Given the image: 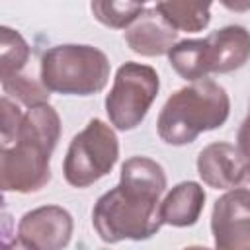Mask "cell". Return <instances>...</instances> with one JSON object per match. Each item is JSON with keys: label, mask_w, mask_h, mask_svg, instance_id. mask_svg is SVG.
Masks as SVG:
<instances>
[{"label": "cell", "mask_w": 250, "mask_h": 250, "mask_svg": "<svg viewBox=\"0 0 250 250\" xmlns=\"http://www.w3.org/2000/svg\"><path fill=\"white\" fill-rule=\"evenodd\" d=\"M166 191L164 168L146 156H131L121 166L119 184L105 191L92 209V225L107 244L148 240L164 225L160 195Z\"/></svg>", "instance_id": "6da1fadb"}, {"label": "cell", "mask_w": 250, "mask_h": 250, "mask_svg": "<svg viewBox=\"0 0 250 250\" xmlns=\"http://www.w3.org/2000/svg\"><path fill=\"white\" fill-rule=\"evenodd\" d=\"M61 137V117L49 104L31 107L10 146L0 148V186L4 191L33 193L51 180V154Z\"/></svg>", "instance_id": "7a4b0ae2"}, {"label": "cell", "mask_w": 250, "mask_h": 250, "mask_svg": "<svg viewBox=\"0 0 250 250\" xmlns=\"http://www.w3.org/2000/svg\"><path fill=\"white\" fill-rule=\"evenodd\" d=\"M229 113L227 90L205 78L176 90L166 100L156 119V131L166 145L182 146L193 143L201 133L225 125Z\"/></svg>", "instance_id": "3957f363"}, {"label": "cell", "mask_w": 250, "mask_h": 250, "mask_svg": "<svg viewBox=\"0 0 250 250\" xmlns=\"http://www.w3.org/2000/svg\"><path fill=\"white\" fill-rule=\"evenodd\" d=\"M109 59L92 45L64 43L49 47L41 57L39 80L49 92L64 96H94L109 80Z\"/></svg>", "instance_id": "277c9868"}, {"label": "cell", "mask_w": 250, "mask_h": 250, "mask_svg": "<svg viewBox=\"0 0 250 250\" xmlns=\"http://www.w3.org/2000/svg\"><path fill=\"white\" fill-rule=\"evenodd\" d=\"M119 158V141L115 131L102 119H90L88 125L72 137L62 174L72 188H88L111 172Z\"/></svg>", "instance_id": "5b68a950"}, {"label": "cell", "mask_w": 250, "mask_h": 250, "mask_svg": "<svg viewBox=\"0 0 250 250\" xmlns=\"http://www.w3.org/2000/svg\"><path fill=\"white\" fill-rule=\"evenodd\" d=\"M160 90L158 72L141 62H125L117 68L113 86L105 96V113L119 131H131L143 123Z\"/></svg>", "instance_id": "8992f818"}, {"label": "cell", "mask_w": 250, "mask_h": 250, "mask_svg": "<svg viewBox=\"0 0 250 250\" xmlns=\"http://www.w3.org/2000/svg\"><path fill=\"white\" fill-rule=\"evenodd\" d=\"M215 250H250V189L223 193L211 213Z\"/></svg>", "instance_id": "52a82bcc"}, {"label": "cell", "mask_w": 250, "mask_h": 250, "mask_svg": "<svg viewBox=\"0 0 250 250\" xmlns=\"http://www.w3.org/2000/svg\"><path fill=\"white\" fill-rule=\"evenodd\" d=\"M72 215L59 205L35 207L21 215L18 240L29 250H62L72 238Z\"/></svg>", "instance_id": "ba28073f"}, {"label": "cell", "mask_w": 250, "mask_h": 250, "mask_svg": "<svg viewBox=\"0 0 250 250\" xmlns=\"http://www.w3.org/2000/svg\"><path fill=\"white\" fill-rule=\"evenodd\" d=\"M197 174L213 189L250 186V162L230 143H211L197 156Z\"/></svg>", "instance_id": "9c48e42d"}, {"label": "cell", "mask_w": 250, "mask_h": 250, "mask_svg": "<svg viewBox=\"0 0 250 250\" xmlns=\"http://www.w3.org/2000/svg\"><path fill=\"white\" fill-rule=\"evenodd\" d=\"M123 37L131 51L141 57L168 55L178 43V31L166 23L156 6L145 8V12L125 29Z\"/></svg>", "instance_id": "30bf717a"}, {"label": "cell", "mask_w": 250, "mask_h": 250, "mask_svg": "<svg viewBox=\"0 0 250 250\" xmlns=\"http://www.w3.org/2000/svg\"><path fill=\"white\" fill-rule=\"evenodd\" d=\"M209 74L238 70L250 59V31L242 25H225L205 37Z\"/></svg>", "instance_id": "8fae6325"}, {"label": "cell", "mask_w": 250, "mask_h": 250, "mask_svg": "<svg viewBox=\"0 0 250 250\" xmlns=\"http://www.w3.org/2000/svg\"><path fill=\"white\" fill-rule=\"evenodd\" d=\"M205 205V191L197 182H180L160 201V219L170 227H191L197 223Z\"/></svg>", "instance_id": "7c38bea8"}, {"label": "cell", "mask_w": 250, "mask_h": 250, "mask_svg": "<svg viewBox=\"0 0 250 250\" xmlns=\"http://www.w3.org/2000/svg\"><path fill=\"white\" fill-rule=\"evenodd\" d=\"M170 66L189 82H199L209 76L205 39H182L168 53Z\"/></svg>", "instance_id": "4fadbf2b"}, {"label": "cell", "mask_w": 250, "mask_h": 250, "mask_svg": "<svg viewBox=\"0 0 250 250\" xmlns=\"http://www.w3.org/2000/svg\"><path fill=\"white\" fill-rule=\"evenodd\" d=\"M154 6L166 23L176 31L197 33L203 31L211 21L209 2H156Z\"/></svg>", "instance_id": "5bb4252c"}, {"label": "cell", "mask_w": 250, "mask_h": 250, "mask_svg": "<svg viewBox=\"0 0 250 250\" xmlns=\"http://www.w3.org/2000/svg\"><path fill=\"white\" fill-rule=\"evenodd\" d=\"M31 51L27 41L16 29L2 25L0 27V80L21 74L29 62Z\"/></svg>", "instance_id": "9a60e30c"}, {"label": "cell", "mask_w": 250, "mask_h": 250, "mask_svg": "<svg viewBox=\"0 0 250 250\" xmlns=\"http://www.w3.org/2000/svg\"><path fill=\"white\" fill-rule=\"evenodd\" d=\"M94 18L113 29H127L143 12V2H117V0H96L90 4Z\"/></svg>", "instance_id": "2e32d148"}, {"label": "cell", "mask_w": 250, "mask_h": 250, "mask_svg": "<svg viewBox=\"0 0 250 250\" xmlns=\"http://www.w3.org/2000/svg\"><path fill=\"white\" fill-rule=\"evenodd\" d=\"M4 96H12L20 104H23L27 109L49 104V90L43 86L41 80H35L29 74H16L10 78L0 80Z\"/></svg>", "instance_id": "e0dca14e"}, {"label": "cell", "mask_w": 250, "mask_h": 250, "mask_svg": "<svg viewBox=\"0 0 250 250\" xmlns=\"http://www.w3.org/2000/svg\"><path fill=\"white\" fill-rule=\"evenodd\" d=\"M0 107H2V146H10L16 141V135L23 121V113L18 107V104H14L8 96H2Z\"/></svg>", "instance_id": "ac0fdd59"}, {"label": "cell", "mask_w": 250, "mask_h": 250, "mask_svg": "<svg viewBox=\"0 0 250 250\" xmlns=\"http://www.w3.org/2000/svg\"><path fill=\"white\" fill-rule=\"evenodd\" d=\"M236 148L250 162V111L244 117V121L240 123V129H238V135H236Z\"/></svg>", "instance_id": "d6986e66"}, {"label": "cell", "mask_w": 250, "mask_h": 250, "mask_svg": "<svg viewBox=\"0 0 250 250\" xmlns=\"http://www.w3.org/2000/svg\"><path fill=\"white\" fill-rule=\"evenodd\" d=\"M2 250H29L25 244H21L18 238L16 240H12V242H8V240H4L2 242Z\"/></svg>", "instance_id": "ffe728a7"}, {"label": "cell", "mask_w": 250, "mask_h": 250, "mask_svg": "<svg viewBox=\"0 0 250 250\" xmlns=\"http://www.w3.org/2000/svg\"><path fill=\"white\" fill-rule=\"evenodd\" d=\"M184 250H213V248H207V246H199V244H193V246H186Z\"/></svg>", "instance_id": "44dd1931"}]
</instances>
